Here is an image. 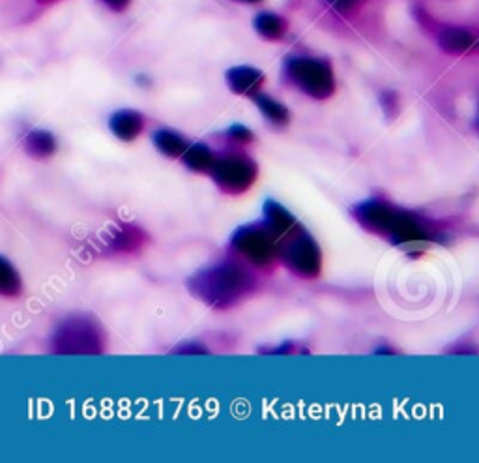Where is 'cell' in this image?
<instances>
[{
	"instance_id": "1",
	"label": "cell",
	"mask_w": 479,
	"mask_h": 463,
	"mask_svg": "<svg viewBox=\"0 0 479 463\" xmlns=\"http://www.w3.org/2000/svg\"><path fill=\"white\" fill-rule=\"evenodd\" d=\"M351 213L371 235H377L403 250L419 251V248H427L442 237L438 225L429 218L410 209L397 207V204L380 197L356 203Z\"/></svg>"
},
{
	"instance_id": "2",
	"label": "cell",
	"mask_w": 479,
	"mask_h": 463,
	"mask_svg": "<svg viewBox=\"0 0 479 463\" xmlns=\"http://www.w3.org/2000/svg\"><path fill=\"white\" fill-rule=\"evenodd\" d=\"M258 279L251 265L227 257L208 265L188 279L190 293L211 310H230L257 291Z\"/></svg>"
},
{
	"instance_id": "3",
	"label": "cell",
	"mask_w": 479,
	"mask_h": 463,
	"mask_svg": "<svg viewBox=\"0 0 479 463\" xmlns=\"http://www.w3.org/2000/svg\"><path fill=\"white\" fill-rule=\"evenodd\" d=\"M51 349L57 354H101L105 351V332L96 317L71 314L52 332Z\"/></svg>"
},
{
	"instance_id": "4",
	"label": "cell",
	"mask_w": 479,
	"mask_h": 463,
	"mask_svg": "<svg viewBox=\"0 0 479 463\" xmlns=\"http://www.w3.org/2000/svg\"><path fill=\"white\" fill-rule=\"evenodd\" d=\"M277 260L298 278L315 279L323 270V251L309 231L296 223L276 241Z\"/></svg>"
},
{
	"instance_id": "5",
	"label": "cell",
	"mask_w": 479,
	"mask_h": 463,
	"mask_svg": "<svg viewBox=\"0 0 479 463\" xmlns=\"http://www.w3.org/2000/svg\"><path fill=\"white\" fill-rule=\"evenodd\" d=\"M286 81L315 99H326L335 90L332 66L323 59L313 57H288L283 64Z\"/></svg>"
},
{
	"instance_id": "6",
	"label": "cell",
	"mask_w": 479,
	"mask_h": 463,
	"mask_svg": "<svg viewBox=\"0 0 479 463\" xmlns=\"http://www.w3.org/2000/svg\"><path fill=\"white\" fill-rule=\"evenodd\" d=\"M208 175L216 186L229 195H240L251 190L258 178V167L255 160L244 152H229L216 156Z\"/></svg>"
},
{
	"instance_id": "7",
	"label": "cell",
	"mask_w": 479,
	"mask_h": 463,
	"mask_svg": "<svg viewBox=\"0 0 479 463\" xmlns=\"http://www.w3.org/2000/svg\"><path fill=\"white\" fill-rule=\"evenodd\" d=\"M230 248L240 260L251 265L253 269H268L277 260L276 237L264 223H248L234 231L230 239Z\"/></svg>"
},
{
	"instance_id": "8",
	"label": "cell",
	"mask_w": 479,
	"mask_h": 463,
	"mask_svg": "<svg viewBox=\"0 0 479 463\" xmlns=\"http://www.w3.org/2000/svg\"><path fill=\"white\" fill-rule=\"evenodd\" d=\"M227 85L234 94L255 96L264 85V73L253 66H234L227 71Z\"/></svg>"
},
{
	"instance_id": "9",
	"label": "cell",
	"mask_w": 479,
	"mask_h": 463,
	"mask_svg": "<svg viewBox=\"0 0 479 463\" xmlns=\"http://www.w3.org/2000/svg\"><path fill=\"white\" fill-rule=\"evenodd\" d=\"M109 128L115 134V137H118L120 141L131 143V141H136L145 130V118L139 111L120 109L111 117Z\"/></svg>"
},
{
	"instance_id": "10",
	"label": "cell",
	"mask_w": 479,
	"mask_h": 463,
	"mask_svg": "<svg viewBox=\"0 0 479 463\" xmlns=\"http://www.w3.org/2000/svg\"><path fill=\"white\" fill-rule=\"evenodd\" d=\"M262 223L264 227L270 231V233L276 237V241L288 233V231L298 223V220L290 214V211H286L281 203L268 199L264 203V209H262Z\"/></svg>"
},
{
	"instance_id": "11",
	"label": "cell",
	"mask_w": 479,
	"mask_h": 463,
	"mask_svg": "<svg viewBox=\"0 0 479 463\" xmlns=\"http://www.w3.org/2000/svg\"><path fill=\"white\" fill-rule=\"evenodd\" d=\"M109 248L115 253H131L137 251L146 242V233L136 225H118L109 235Z\"/></svg>"
},
{
	"instance_id": "12",
	"label": "cell",
	"mask_w": 479,
	"mask_h": 463,
	"mask_svg": "<svg viewBox=\"0 0 479 463\" xmlns=\"http://www.w3.org/2000/svg\"><path fill=\"white\" fill-rule=\"evenodd\" d=\"M438 43L446 51V53L463 55V53H468L470 49H474L475 36L466 29L449 27L438 34Z\"/></svg>"
},
{
	"instance_id": "13",
	"label": "cell",
	"mask_w": 479,
	"mask_h": 463,
	"mask_svg": "<svg viewBox=\"0 0 479 463\" xmlns=\"http://www.w3.org/2000/svg\"><path fill=\"white\" fill-rule=\"evenodd\" d=\"M152 141H154V146L162 152L164 156L173 158V160L182 158V154L185 152V148L190 146L188 139L174 130H169V128L155 130L152 136Z\"/></svg>"
},
{
	"instance_id": "14",
	"label": "cell",
	"mask_w": 479,
	"mask_h": 463,
	"mask_svg": "<svg viewBox=\"0 0 479 463\" xmlns=\"http://www.w3.org/2000/svg\"><path fill=\"white\" fill-rule=\"evenodd\" d=\"M24 150L36 160H47L57 152V139L45 130H34L24 137Z\"/></svg>"
},
{
	"instance_id": "15",
	"label": "cell",
	"mask_w": 479,
	"mask_h": 463,
	"mask_svg": "<svg viewBox=\"0 0 479 463\" xmlns=\"http://www.w3.org/2000/svg\"><path fill=\"white\" fill-rule=\"evenodd\" d=\"M180 160L183 162L185 167L193 173H208L211 164H214V160H216V154L204 143H195V145L190 143V146L185 148Z\"/></svg>"
},
{
	"instance_id": "16",
	"label": "cell",
	"mask_w": 479,
	"mask_h": 463,
	"mask_svg": "<svg viewBox=\"0 0 479 463\" xmlns=\"http://www.w3.org/2000/svg\"><path fill=\"white\" fill-rule=\"evenodd\" d=\"M255 31L266 40H281L286 33V23L274 12H260L253 21Z\"/></svg>"
},
{
	"instance_id": "17",
	"label": "cell",
	"mask_w": 479,
	"mask_h": 463,
	"mask_svg": "<svg viewBox=\"0 0 479 463\" xmlns=\"http://www.w3.org/2000/svg\"><path fill=\"white\" fill-rule=\"evenodd\" d=\"M255 99V104L258 106L260 113L264 115V118L268 120L270 124L274 126H286L288 124V118H290V113L288 109L281 104V101L274 99L272 96H266V94H260L257 92L255 96H251Z\"/></svg>"
},
{
	"instance_id": "18",
	"label": "cell",
	"mask_w": 479,
	"mask_h": 463,
	"mask_svg": "<svg viewBox=\"0 0 479 463\" xmlns=\"http://www.w3.org/2000/svg\"><path fill=\"white\" fill-rule=\"evenodd\" d=\"M23 291V281L14 265L0 257V295L3 297H19Z\"/></svg>"
},
{
	"instance_id": "19",
	"label": "cell",
	"mask_w": 479,
	"mask_h": 463,
	"mask_svg": "<svg viewBox=\"0 0 479 463\" xmlns=\"http://www.w3.org/2000/svg\"><path fill=\"white\" fill-rule=\"evenodd\" d=\"M227 137L232 143H236V145H248V143H251L255 139L249 128H246L244 124H234V126H230L229 130H227Z\"/></svg>"
},
{
	"instance_id": "20",
	"label": "cell",
	"mask_w": 479,
	"mask_h": 463,
	"mask_svg": "<svg viewBox=\"0 0 479 463\" xmlns=\"http://www.w3.org/2000/svg\"><path fill=\"white\" fill-rule=\"evenodd\" d=\"M380 106H382L384 113L393 118V117H397L399 109H401V101H399V96L395 92L386 90L380 94Z\"/></svg>"
},
{
	"instance_id": "21",
	"label": "cell",
	"mask_w": 479,
	"mask_h": 463,
	"mask_svg": "<svg viewBox=\"0 0 479 463\" xmlns=\"http://www.w3.org/2000/svg\"><path fill=\"white\" fill-rule=\"evenodd\" d=\"M262 354H296V353H309L307 349H304L302 345H296L292 342H286V344H281L277 347H268V349H258Z\"/></svg>"
},
{
	"instance_id": "22",
	"label": "cell",
	"mask_w": 479,
	"mask_h": 463,
	"mask_svg": "<svg viewBox=\"0 0 479 463\" xmlns=\"http://www.w3.org/2000/svg\"><path fill=\"white\" fill-rule=\"evenodd\" d=\"M173 354H208V349L197 342H185L174 347Z\"/></svg>"
},
{
	"instance_id": "23",
	"label": "cell",
	"mask_w": 479,
	"mask_h": 463,
	"mask_svg": "<svg viewBox=\"0 0 479 463\" xmlns=\"http://www.w3.org/2000/svg\"><path fill=\"white\" fill-rule=\"evenodd\" d=\"M324 3L337 12H349L360 3V0H324Z\"/></svg>"
},
{
	"instance_id": "24",
	"label": "cell",
	"mask_w": 479,
	"mask_h": 463,
	"mask_svg": "<svg viewBox=\"0 0 479 463\" xmlns=\"http://www.w3.org/2000/svg\"><path fill=\"white\" fill-rule=\"evenodd\" d=\"M103 3L108 5L111 10L122 12V10H126V6L129 5V0H103Z\"/></svg>"
},
{
	"instance_id": "25",
	"label": "cell",
	"mask_w": 479,
	"mask_h": 463,
	"mask_svg": "<svg viewBox=\"0 0 479 463\" xmlns=\"http://www.w3.org/2000/svg\"><path fill=\"white\" fill-rule=\"evenodd\" d=\"M375 353H377V354H395V349H393V347H388V345H384V347H379V349H375Z\"/></svg>"
},
{
	"instance_id": "26",
	"label": "cell",
	"mask_w": 479,
	"mask_h": 463,
	"mask_svg": "<svg viewBox=\"0 0 479 463\" xmlns=\"http://www.w3.org/2000/svg\"><path fill=\"white\" fill-rule=\"evenodd\" d=\"M236 3H246V5H258L262 0H236Z\"/></svg>"
}]
</instances>
